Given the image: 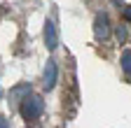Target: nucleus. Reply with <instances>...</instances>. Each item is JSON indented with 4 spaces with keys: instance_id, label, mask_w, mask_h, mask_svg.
I'll use <instances>...</instances> for the list:
<instances>
[{
    "instance_id": "nucleus-1",
    "label": "nucleus",
    "mask_w": 131,
    "mask_h": 128,
    "mask_svg": "<svg viewBox=\"0 0 131 128\" xmlns=\"http://www.w3.org/2000/svg\"><path fill=\"white\" fill-rule=\"evenodd\" d=\"M45 109V100L40 95H26L24 98V105H21V114L26 121H35Z\"/></svg>"
},
{
    "instance_id": "nucleus-2",
    "label": "nucleus",
    "mask_w": 131,
    "mask_h": 128,
    "mask_svg": "<svg viewBox=\"0 0 131 128\" xmlns=\"http://www.w3.org/2000/svg\"><path fill=\"white\" fill-rule=\"evenodd\" d=\"M94 35H96V40H108L110 37V23H108L105 14H96V19H94Z\"/></svg>"
},
{
    "instance_id": "nucleus-3",
    "label": "nucleus",
    "mask_w": 131,
    "mask_h": 128,
    "mask_svg": "<svg viewBox=\"0 0 131 128\" xmlns=\"http://www.w3.org/2000/svg\"><path fill=\"white\" fill-rule=\"evenodd\" d=\"M56 77H59V70H56V63L54 61H47V68H45V89L52 91L56 86Z\"/></svg>"
},
{
    "instance_id": "nucleus-4",
    "label": "nucleus",
    "mask_w": 131,
    "mask_h": 128,
    "mask_svg": "<svg viewBox=\"0 0 131 128\" xmlns=\"http://www.w3.org/2000/svg\"><path fill=\"white\" fill-rule=\"evenodd\" d=\"M45 44H47V49H56L59 47V33H56V26L52 21L45 23Z\"/></svg>"
},
{
    "instance_id": "nucleus-5",
    "label": "nucleus",
    "mask_w": 131,
    "mask_h": 128,
    "mask_svg": "<svg viewBox=\"0 0 131 128\" xmlns=\"http://www.w3.org/2000/svg\"><path fill=\"white\" fill-rule=\"evenodd\" d=\"M28 91H30V86H28V84H21V86H16V89L9 93V100H12V105H16V103H19V98H21L24 93H28Z\"/></svg>"
},
{
    "instance_id": "nucleus-6",
    "label": "nucleus",
    "mask_w": 131,
    "mask_h": 128,
    "mask_svg": "<svg viewBox=\"0 0 131 128\" xmlns=\"http://www.w3.org/2000/svg\"><path fill=\"white\" fill-rule=\"evenodd\" d=\"M122 70L126 75H131V51H124L122 54Z\"/></svg>"
},
{
    "instance_id": "nucleus-7",
    "label": "nucleus",
    "mask_w": 131,
    "mask_h": 128,
    "mask_svg": "<svg viewBox=\"0 0 131 128\" xmlns=\"http://www.w3.org/2000/svg\"><path fill=\"white\" fill-rule=\"evenodd\" d=\"M117 37H119V42H124V40H126V28H124V26H119V28H117Z\"/></svg>"
},
{
    "instance_id": "nucleus-8",
    "label": "nucleus",
    "mask_w": 131,
    "mask_h": 128,
    "mask_svg": "<svg viewBox=\"0 0 131 128\" xmlns=\"http://www.w3.org/2000/svg\"><path fill=\"white\" fill-rule=\"evenodd\" d=\"M124 19L131 21V7H124Z\"/></svg>"
},
{
    "instance_id": "nucleus-9",
    "label": "nucleus",
    "mask_w": 131,
    "mask_h": 128,
    "mask_svg": "<svg viewBox=\"0 0 131 128\" xmlns=\"http://www.w3.org/2000/svg\"><path fill=\"white\" fill-rule=\"evenodd\" d=\"M0 128H9V126H7V119H5V117H0Z\"/></svg>"
},
{
    "instance_id": "nucleus-10",
    "label": "nucleus",
    "mask_w": 131,
    "mask_h": 128,
    "mask_svg": "<svg viewBox=\"0 0 131 128\" xmlns=\"http://www.w3.org/2000/svg\"><path fill=\"white\" fill-rule=\"evenodd\" d=\"M0 98H3V89H0Z\"/></svg>"
}]
</instances>
